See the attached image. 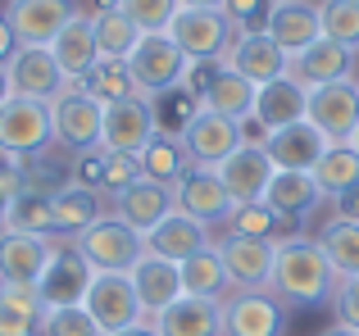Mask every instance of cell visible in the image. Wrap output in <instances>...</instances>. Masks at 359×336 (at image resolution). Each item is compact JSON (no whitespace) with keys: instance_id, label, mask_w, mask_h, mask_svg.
Listing matches in <instances>:
<instances>
[{"instance_id":"obj_44","label":"cell","mask_w":359,"mask_h":336,"mask_svg":"<svg viewBox=\"0 0 359 336\" xmlns=\"http://www.w3.org/2000/svg\"><path fill=\"white\" fill-rule=\"evenodd\" d=\"M105 168H109V150L105 146H91V150L73 155V182L91 186V191H105Z\"/></svg>"},{"instance_id":"obj_34","label":"cell","mask_w":359,"mask_h":336,"mask_svg":"<svg viewBox=\"0 0 359 336\" xmlns=\"http://www.w3.org/2000/svg\"><path fill=\"white\" fill-rule=\"evenodd\" d=\"M91 27H96L100 59H128V55L137 50V41L146 36L123 9H96V14H91Z\"/></svg>"},{"instance_id":"obj_27","label":"cell","mask_w":359,"mask_h":336,"mask_svg":"<svg viewBox=\"0 0 359 336\" xmlns=\"http://www.w3.org/2000/svg\"><path fill=\"white\" fill-rule=\"evenodd\" d=\"M50 214H55V237L78 241L91 223L105 218V204H100V191L78 182H64L60 191H50Z\"/></svg>"},{"instance_id":"obj_36","label":"cell","mask_w":359,"mask_h":336,"mask_svg":"<svg viewBox=\"0 0 359 336\" xmlns=\"http://www.w3.org/2000/svg\"><path fill=\"white\" fill-rule=\"evenodd\" d=\"M314 182H318V191H323V200H332V195L351 191V186L359 182V155L351 150V141L327 146L323 160L314 164Z\"/></svg>"},{"instance_id":"obj_25","label":"cell","mask_w":359,"mask_h":336,"mask_svg":"<svg viewBox=\"0 0 359 336\" xmlns=\"http://www.w3.org/2000/svg\"><path fill=\"white\" fill-rule=\"evenodd\" d=\"M205 246H214L210 223L191 218V214H182V209L164 214V223H159L155 232H146V250L159 255V259H173V264H182L187 255H196V250H205Z\"/></svg>"},{"instance_id":"obj_31","label":"cell","mask_w":359,"mask_h":336,"mask_svg":"<svg viewBox=\"0 0 359 336\" xmlns=\"http://www.w3.org/2000/svg\"><path fill=\"white\" fill-rule=\"evenodd\" d=\"M46 300L27 282H0V336H41Z\"/></svg>"},{"instance_id":"obj_35","label":"cell","mask_w":359,"mask_h":336,"mask_svg":"<svg viewBox=\"0 0 359 336\" xmlns=\"http://www.w3.org/2000/svg\"><path fill=\"white\" fill-rule=\"evenodd\" d=\"M137 160H141V177L164 182V186H173L177 177L191 168V160H187V146L177 141V136H168V132H155V136H150V146L137 155Z\"/></svg>"},{"instance_id":"obj_30","label":"cell","mask_w":359,"mask_h":336,"mask_svg":"<svg viewBox=\"0 0 359 336\" xmlns=\"http://www.w3.org/2000/svg\"><path fill=\"white\" fill-rule=\"evenodd\" d=\"M50 55L60 59V69H64V78H69V82H82V78H87L91 64L100 59L91 14H82V9H78V14L69 18V27H64V32L50 41Z\"/></svg>"},{"instance_id":"obj_38","label":"cell","mask_w":359,"mask_h":336,"mask_svg":"<svg viewBox=\"0 0 359 336\" xmlns=\"http://www.w3.org/2000/svg\"><path fill=\"white\" fill-rule=\"evenodd\" d=\"M318 246H323L327 264H332L337 277H359V223H327L323 232H318Z\"/></svg>"},{"instance_id":"obj_39","label":"cell","mask_w":359,"mask_h":336,"mask_svg":"<svg viewBox=\"0 0 359 336\" xmlns=\"http://www.w3.org/2000/svg\"><path fill=\"white\" fill-rule=\"evenodd\" d=\"M5 232H32V237H55V214L50 195H41L36 186H27L5 214Z\"/></svg>"},{"instance_id":"obj_43","label":"cell","mask_w":359,"mask_h":336,"mask_svg":"<svg viewBox=\"0 0 359 336\" xmlns=\"http://www.w3.org/2000/svg\"><path fill=\"white\" fill-rule=\"evenodd\" d=\"M118 9L141 27V32H168V23H173V14L182 5H177V0H123Z\"/></svg>"},{"instance_id":"obj_21","label":"cell","mask_w":359,"mask_h":336,"mask_svg":"<svg viewBox=\"0 0 359 336\" xmlns=\"http://www.w3.org/2000/svg\"><path fill=\"white\" fill-rule=\"evenodd\" d=\"M132 286H137V300H141V314L146 318H159L173 300H182V268L173 259H159V255H141L137 268H132Z\"/></svg>"},{"instance_id":"obj_3","label":"cell","mask_w":359,"mask_h":336,"mask_svg":"<svg viewBox=\"0 0 359 336\" xmlns=\"http://www.w3.org/2000/svg\"><path fill=\"white\" fill-rule=\"evenodd\" d=\"M50 141H55L50 100L9 96L0 105V150H9L14 160H27V155H41Z\"/></svg>"},{"instance_id":"obj_40","label":"cell","mask_w":359,"mask_h":336,"mask_svg":"<svg viewBox=\"0 0 359 336\" xmlns=\"http://www.w3.org/2000/svg\"><path fill=\"white\" fill-rule=\"evenodd\" d=\"M223 223H228V237H259V241H278V232L291 227V218H278L264 200L232 204V214Z\"/></svg>"},{"instance_id":"obj_47","label":"cell","mask_w":359,"mask_h":336,"mask_svg":"<svg viewBox=\"0 0 359 336\" xmlns=\"http://www.w3.org/2000/svg\"><path fill=\"white\" fill-rule=\"evenodd\" d=\"M223 14L232 18L237 32H245V27H255V18L269 14V0H223Z\"/></svg>"},{"instance_id":"obj_49","label":"cell","mask_w":359,"mask_h":336,"mask_svg":"<svg viewBox=\"0 0 359 336\" xmlns=\"http://www.w3.org/2000/svg\"><path fill=\"white\" fill-rule=\"evenodd\" d=\"M332 218L337 223H359V182L351 186V191L332 195Z\"/></svg>"},{"instance_id":"obj_2","label":"cell","mask_w":359,"mask_h":336,"mask_svg":"<svg viewBox=\"0 0 359 336\" xmlns=\"http://www.w3.org/2000/svg\"><path fill=\"white\" fill-rule=\"evenodd\" d=\"M187 64H191V59L173 46V36H168V32H146L137 41V50L128 55L137 96H146V100H159V96H168V91L182 87Z\"/></svg>"},{"instance_id":"obj_29","label":"cell","mask_w":359,"mask_h":336,"mask_svg":"<svg viewBox=\"0 0 359 336\" xmlns=\"http://www.w3.org/2000/svg\"><path fill=\"white\" fill-rule=\"evenodd\" d=\"M264 204H269L278 218L300 223L314 204H323V191H318L314 173H296V168H278L269 177V191H264Z\"/></svg>"},{"instance_id":"obj_23","label":"cell","mask_w":359,"mask_h":336,"mask_svg":"<svg viewBox=\"0 0 359 336\" xmlns=\"http://www.w3.org/2000/svg\"><path fill=\"white\" fill-rule=\"evenodd\" d=\"M264 150H269L273 168H296V173H314V164L323 160V150H327V136L318 132L309 118H300V123L278 127V132L264 136Z\"/></svg>"},{"instance_id":"obj_24","label":"cell","mask_w":359,"mask_h":336,"mask_svg":"<svg viewBox=\"0 0 359 336\" xmlns=\"http://www.w3.org/2000/svg\"><path fill=\"white\" fill-rule=\"evenodd\" d=\"M351 69H355V50H346V46L327 41V36H318L314 46H305L300 55H291V64H287V73H291V78H296L305 91L351 78Z\"/></svg>"},{"instance_id":"obj_10","label":"cell","mask_w":359,"mask_h":336,"mask_svg":"<svg viewBox=\"0 0 359 336\" xmlns=\"http://www.w3.org/2000/svg\"><path fill=\"white\" fill-rule=\"evenodd\" d=\"M305 118L327 136V146L351 141L359 127V82L341 78V82H327V87H314L309 105H305Z\"/></svg>"},{"instance_id":"obj_14","label":"cell","mask_w":359,"mask_h":336,"mask_svg":"<svg viewBox=\"0 0 359 336\" xmlns=\"http://www.w3.org/2000/svg\"><path fill=\"white\" fill-rule=\"evenodd\" d=\"M159 132L155 123V105L146 96H128L105 105V127H100V146L118 155H141L150 146V136Z\"/></svg>"},{"instance_id":"obj_52","label":"cell","mask_w":359,"mask_h":336,"mask_svg":"<svg viewBox=\"0 0 359 336\" xmlns=\"http://www.w3.org/2000/svg\"><path fill=\"white\" fill-rule=\"evenodd\" d=\"M182 9H223V0H177Z\"/></svg>"},{"instance_id":"obj_13","label":"cell","mask_w":359,"mask_h":336,"mask_svg":"<svg viewBox=\"0 0 359 336\" xmlns=\"http://www.w3.org/2000/svg\"><path fill=\"white\" fill-rule=\"evenodd\" d=\"M223 64H228L232 73H241L245 82H255V87H269V82L287 78V64L291 59H287V50H282L264 27H245V32L232 36Z\"/></svg>"},{"instance_id":"obj_16","label":"cell","mask_w":359,"mask_h":336,"mask_svg":"<svg viewBox=\"0 0 359 336\" xmlns=\"http://www.w3.org/2000/svg\"><path fill=\"white\" fill-rule=\"evenodd\" d=\"M273 255H278V241H259V237H223L219 241V259L228 268L232 291H259V286H269Z\"/></svg>"},{"instance_id":"obj_20","label":"cell","mask_w":359,"mask_h":336,"mask_svg":"<svg viewBox=\"0 0 359 336\" xmlns=\"http://www.w3.org/2000/svg\"><path fill=\"white\" fill-rule=\"evenodd\" d=\"M55 255V237H32V232H5L0 227V282H27L36 286Z\"/></svg>"},{"instance_id":"obj_51","label":"cell","mask_w":359,"mask_h":336,"mask_svg":"<svg viewBox=\"0 0 359 336\" xmlns=\"http://www.w3.org/2000/svg\"><path fill=\"white\" fill-rule=\"evenodd\" d=\"M118 336H159V332H155V323H150V318H141L137 328H128V332H118Z\"/></svg>"},{"instance_id":"obj_28","label":"cell","mask_w":359,"mask_h":336,"mask_svg":"<svg viewBox=\"0 0 359 336\" xmlns=\"http://www.w3.org/2000/svg\"><path fill=\"white\" fill-rule=\"evenodd\" d=\"M305 105H309V91L287 73V78L259 87V96H255V123H259L264 132H278V127L300 123V118H305Z\"/></svg>"},{"instance_id":"obj_26","label":"cell","mask_w":359,"mask_h":336,"mask_svg":"<svg viewBox=\"0 0 359 336\" xmlns=\"http://www.w3.org/2000/svg\"><path fill=\"white\" fill-rule=\"evenodd\" d=\"M150 323H155L159 336H223V300L182 295V300H173Z\"/></svg>"},{"instance_id":"obj_42","label":"cell","mask_w":359,"mask_h":336,"mask_svg":"<svg viewBox=\"0 0 359 336\" xmlns=\"http://www.w3.org/2000/svg\"><path fill=\"white\" fill-rule=\"evenodd\" d=\"M41 336H105L96 328L82 304H64V309H46L41 314Z\"/></svg>"},{"instance_id":"obj_50","label":"cell","mask_w":359,"mask_h":336,"mask_svg":"<svg viewBox=\"0 0 359 336\" xmlns=\"http://www.w3.org/2000/svg\"><path fill=\"white\" fill-rule=\"evenodd\" d=\"M14 50H18V36H14V27H9V18L0 14V64H5Z\"/></svg>"},{"instance_id":"obj_58","label":"cell","mask_w":359,"mask_h":336,"mask_svg":"<svg viewBox=\"0 0 359 336\" xmlns=\"http://www.w3.org/2000/svg\"><path fill=\"white\" fill-rule=\"evenodd\" d=\"M355 82H359V78H355Z\"/></svg>"},{"instance_id":"obj_48","label":"cell","mask_w":359,"mask_h":336,"mask_svg":"<svg viewBox=\"0 0 359 336\" xmlns=\"http://www.w3.org/2000/svg\"><path fill=\"white\" fill-rule=\"evenodd\" d=\"M23 191H27V173H23V168H18V173H0V227H5L9 204H14Z\"/></svg>"},{"instance_id":"obj_37","label":"cell","mask_w":359,"mask_h":336,"mask_svg":"<svg viewBox=\"0 0 359 336\" xmlns=\"http://www.w3.org/2000/svg\"><path fill=\"white\" fill-rule=\"evenodd\" d=\"M87 96H96L100 105H114V100H128L137 96V82H132V69L128 59H96L91 64V73L78 82Z\"/></svg>"},{"instance_id":"obj_54","label":"cell","mask_w":359,"mask_h":336,"mask_svg":"<svg viewBox=\"0 0 359 336\" xmlns=\"http://www.w3.org/2000/svg\"><path fill=\"white\" fill-rule=\"evenodd\" d=\"M9 96H14V91H9V73H5V64H0V105H5Z\"/></svg>"},{"instance_id":"obj_15","label":"cell","mask_w":359,"mask_h":336,"mask_svg":"<svg viewBox=\"0 0 359 336\" xmlns=\"http://www.w3.org/2000/svg\"><path fill=\"white\" fill-rule=\"evenodd\" d=\"M73 14H78L73 0H9L5 5V18L14 27L18 46H50L69 27Z\"/></svg>"},{"instance_id":"obj_46","label":"cell","mask_w":359,"mask_h":336,"mask_svg":"<svg viewBox=\"0 0 359 336\" xmlns=\"http://www.w3.org/2000/svg\"><path fill=\"white\" fill-rule=\"evenodd\" d=\"M332 304H337V323L359 332V277H341V282H337Z\"/></svg>"},{"instance_id":"obj_45","label":"cell","mask_w":359,"mask_h":336,"mask_svg":"<svg viewBox=\"0 0 359 336\" xmlns=\"http://www.w3.org/2000/svg\"><path fill=\"white\" fill-rule=\"evenodd\" d=\"M132 182H141V160H137V155H118V150H109L105 191H109V195H118L123 186H132Z\"/></svg>"},{"instance_id":"obj_32","label":"cell","mask_w":359,"mask_h":336,"mask_svg":"<svg viewBox=\"0 0 359 336\" xmlns=\"http://www.w3.org/2000/svg\"><path fill=\"white\" fill-rule=\"evenodd\" d=\"M255 96H259V87H255V82H245L241 73H232L228 64H223V69L214 73V82H210V91H205L201 105L214 109V114H223V118H237V123H245V118H255Z\"/></svg>"},{"instance_id":"obj_17","label":"cell","mask_w":359,"mask_h":336,"mask_svg":"<svg viewBox=\"0 0 359 336\" xmlns=\"http://www.w3.org/2000/svg\"><path fill=\"white\" fill-rule=\"evenodd\" d=\"M264 32L291 55H300L305 46H314L323 36V23H318V0H269V14H264Z\"/></svg>"},{"instance_id":"obj_57","label":"cell","mask_w":359,"mask_h":336,"mask_svg":"<svg viewBox=\"0 0 359 336\" xmlns=\"http://www.w3.org/2000/svg\"><path fill=\"white\" fill-rule=\"evenodd\" d=\"M351 150L359 155V127H355V136H351Z\"/></svg>"},{"instance_id":"obj_9","label":"cell","mask_w":359,"mask_h":336,"mask_svg":"<svg viewBox=\"0 0 359 336\" xmlns=\"http://www.w3.org/2000/svg\"><path fill=\"white\" fill-rule=\"evenodd\" d=\"M177 141L187 146V160H191L196 168H219L228 155H237L245 146V132L237 118H223L214 114V109H196V118L182 127V136Z\"/></svg>"},{"instance_id":"obj_33","label":"cell","mask_w":359,"mask_h":336,"mask_svg":"<svg viewBox=\"0 0 359 336\" xmlns=\"http://www.w3.org/2000/svg\"><path fill=\"white\" fill-rule=\"evenodd\" d=\"M182 295H205V300H228L232 282H228V268L219 259V246H205L196 255H187L182 264Z\"/></svg>"},{"instance_id":"obj_1","label":"cell","mask_w":359,"mask_h":336,"mask_svg":"<svg viewBox=\"0 0 359 336\" xmlns=\"http://www.w3.org/2000/svg\"><path fill=\"white\" fill-rule=\"evenodd\" d=\"M337 282L341 277L332 273L323 246L314 237H282L278 255H273V277L269 291L278 295L282 304H296V309H309V304H323L337 295Z\"/></svg>"},{"instance_id":"obj_56","label":"cell","mask_w":359,"mask_h":336,"mask_svg":"<svg viewBox=\"0 0 359 336\" xmlns=\"http://www.w3.org/2000/svg\"><path fill=\"white\" fill-rule=\"evenodd\" d=\"M123 0H96V9H118Z\"/></svg>"},{"instance_id":"obj_55","label":"cell","mask_w":359,"mask_h":336,"mask_svg":"<svg viewBox=\"0 0 359 336\" xmlns=\"http://www.w3.org/2000/svg\"><path fill=\"white\" fill-rule=\"evenodd\" d=\"M323 336H359V332H355V328H341V323H332V328H327Z\"/></svg>"},{"instance_id":"obj_4","label":"cell","mask_w":359,"mask_h":336,"mask_svg":"<svg viewBox=\"0 0 359 336\" xmlns=\"http://www.w3.org/2000/svg\"><path fill=\"white\" fill-rule=\"evenodd\" d=\"M78 250L87 255V264L96 268V273H132L137 259L146 255V237L132 232L123 218H114V214H105L100 223H91V227L78 237Z\"/></svg>"},{"instance_id":"obj_12","label":"cell","mask_w":359,"mask_h":336,"mask_svg":"<svg viewBox=\"0 0 359 336\" xmlns=\"http://www.w3.org/2000/svg\"><path fill=\"white\" fill-rule=\"evenodd\" d=\"M223 336H287V304L273 291H228Z\"/></svg>"},{"instance_id":"obj_19","label":"cell","mask_w":359,"mask_h":336,"mask_svg":"<svg viewBox=\"0 0 359 336\" xmlns=\"http://www.w3.org/2000/svg\"><path fill=\"white\" fill-rule=\"evenodd\" d=\"M173 209L191 214V218H201V223H223L232 214V200H228V191H223V182H219L214 168H196L191 164L173 182Z\"/></svg>"},{"instance_id":"obj_5","label":"cell","mask_w":359,"mask_h":336,"mask_svg":"<svg viewBox=\"0 0 359 336\" xmlns=\"http://www.w3.org/2000/svg\"><path fill=\"white\" fill-rule=\"evenodd\" d=\"M82 309L96 318V328L105 336H118L128 328H137L146 314H141V300H137V286H132L128 273H96L87 286V300Z\"/></svg>"},{"instance_id":"obj_53","label":"cell","mask_w":359,"mask_h":336,"mask_svg":"<svg viewBox=\"0 0 359 336\" xmlns=\"http://www.w3.org/2000/svg\"><path fill=\"white\" fill-rule=\"evenodd\" d=\"M18 168H23V160H14L9 150H0V173H18Z\"/></svg>"},{"instance_id":"obj_7","label":"cell","mask_w":359,"mask_h":336,"mask_svg":"<svg viewBox=\"0 0 359 336\" xmlns=\"http://www.w3.org/2000/svg\"><path fill=\"white\" fill-rule=\"evenodd\" d=\"M50 118H55V141H60L64 150L82 155V150H91V146H100L105 105H100L96 96H87L78 82H73L64 96L50 100Z\"/></svg>"},{"instance_id":"obj_18","label":"cell","mask_w":359,"mask_h":336,"mask_svg":"<svg viewBox=\"0 0 359 336\" xmlns=\"http://www.w3.org/2000/svg\"><path fill=\"white\" fill-rule=\"evenodd\" d=\"M219 182H223V191H228V200L232 204H250V200H264V191H269V177L278 173L269 160V150L264 146H255V141H245L237 155H228L219 168Z\"/></svg>"},{"instance_id":"obj_22","label":"cell","mask_w":359,"mask_h":336,"mask_svg":"<svg viewBox=\"0 0 359 336\" xmlns=\"http://www.w3.org/2000/svg\"><path fill=\"white\" fill-rule=\"evenodd\" d=\"M164 214H173V186L164 182H150V177H141V182L123 186L114 195V218H123L132 232H155L159 223H164Z\"/></svg>"},{"instance_id":"obj_11","label":"cell","mask_w":359,"mask_h":336,"mask_svg":"<svg viewBox=\"0 0 359 336\" xmlns=\"http://www.w3.org/2000/svg\"><path fill=\"white\" fill-rule=\"evenodd\" d=\"M5 73H9V91H14V96H27V100H55L73 87V82L64 78L60 59L50 55V46H18L5 59Z\"/></svg>"},{"instance_id":"obj_8","label":"cell","mask_w":359,"mask_h":336,"mask_svg":"<svg viewBox=\"0 0 359 336\" xmlns=\"http://www.w3.org/2000/svg\"><path fill=\"white\" fill-rule=\"evenodd\" d=\"M91 277H96V268L87 264V255L78 250V241H55V255L50 264H46L41 282H36V291H41L46 309H64V304H82L87 300V286Z\"/></svg>"},{"instance_id":"obj_41","label":"cell","mask_w":359,"mask_h":336,"mask_svg":"<svg viewBox=\"0 0 359 336\" xmlns=\"http://www.w3.org/2000/svg\"><path fill=\"white\" fill-rule=\"evenodd\" d=\"M323 36L346 50H359V0H318Z\"/></svg>"},{"instance_id":"obj_6","label":"cell","mask_w":359,"mask_h":336,"mask_svg":"<svg viewBox=\"0 0 359 336\" xmlns=\"http://www.w3.org/2000/svg\"><path fill=\"white\" fill-rule=\"evenodd\" d=\"M168 36L187 59H223L237 27L223 9H177L168 23Z\"/></svg>"}]
</instances>
